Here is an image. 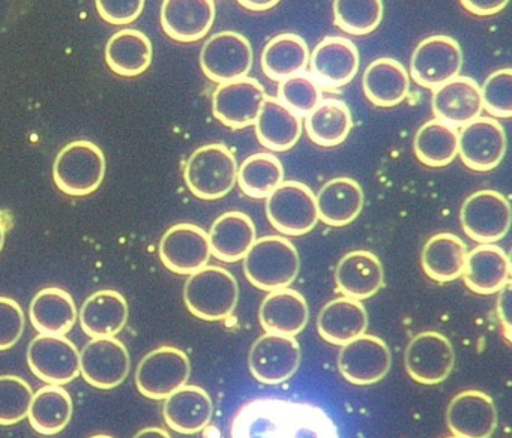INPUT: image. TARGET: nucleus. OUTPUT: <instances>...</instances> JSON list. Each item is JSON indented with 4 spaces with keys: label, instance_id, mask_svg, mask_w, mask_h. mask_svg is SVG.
Here are the masks:
<instances>
[{
    "label": "nucleus",
    "instance_id": "nucleus-1",
    "mask_svg": "<svg viewBox=\"0 0 512 438\" xmlns=\"http://www.w3.org/2000/svg\"><path fill=\"white\" fill-rule=\"evenodd\" d=\"M230 438H340L323 408L289 399L259 398L236 411Z\"/></svg>",
    "mask_w": 512,
    "mask_h": 438
},
{
    "label": "nucleus",
    "instance_id": "nucleus-2",
    "mask_svg": "<svg viewBox=\"0 0 512 438\" xmlns=\"http://www.w3.org/2000/svg\"><path fill=\"white\" fill-rule=\"evenodd\" d=\"M301 258L298 249L283 236L256 239L244 257L245 276L263 291L281 290L298 278Z\"/></svg>",
    "mask_w": 512,
    "mask_h": 438
},
{
    "label": "nucleus",
    "instance_id": "nucleus-3",
    "mask_svg": "<svg viewBox=\"0 0 512 438\" xmlns=\"http://www.w3.org/2000/svg\"><path fill=\"white\" fill-rule=\"evenodd\" d=\"M184 300L188 311L200 320H224L238 306V281L224 267L205 266L188 276Z\"/></svg>",
    "mask_w": 512,
    "mask_h": 438
},
{
    "label": "nucleus",
    "instance_id": "nucleus-4",
    "mask_svg": "<svg viewBox=\"0 0 512 438\" xmlns=\"http://www.w3.org/2000/svg\"><path fill=\"white\" fill-rule=\"evenodd\" d=\"M238 161L224 144L199 147L185 164L184 179L190 191L200 200H218L235 188Z\"/></svg>",
    "mask_w": 512,
    "mask_h": 438
},
{
    "label": "nucleus",
    "instance_id": "nucleus-5",
    "mask_svg": "<svg viewBox=\"0 0 512 438\" xmlns=\"http://www.w3.org/2000/svg\"><path fill=\"white\" fill-rule=\"evenodd\" d=\"M106 176L103 150L89 140H76L58 153L53 179L64 194L85 197L100 188Z\"/></svg>",
    "mask_w": 512,
    "mask_h": 438
},
{
    "label": "nucleus",
    "instance_id": "nucleus-6",
    "mask_svg": "<svg viewBox=\"0 0 512 438\" xmlns=\"http://www.w3.org/2000/svg\"><path fill=\"white\" fill-rule=\"evenodd\" d=\"M266 215L284 236H304L319 222L316 195L305 183L286 180L266 198Z\"/></svg>",
    "mask_w": 512,
    "mask_h": 438
},
{
    "label": "nucleus",
    "instance_id": "nucleus-7",
    "mask_svg": "<svg viewBox=\"0 0 512 438\" xmlns=\"http://www.w3.org/2000/svg\"><path fill=\"white\" fill-rule=\"evenodd\" d=\"M191 362L184 351L170 345L157 348L140 360L136 386L146 398L164 401L187 384Z\"/></svg>",
    "mask_w": 512,
    "mask_h": 438
},
{
    "label": "nucleus",
    "instance_id": "nucleus-8",
    "mask_svg": "<svg viewBox=\"0 0 512 438\" xmlns=\"http://www.w3.org/2000/svg\"><path fill=\"white\" fill-rule=\"evenodd\" d=\"M461 225L464 233L481 243L497 242L503 239L511 227V204L508 198L493 189L473 192L461 207Z\"/></svg>",
    "mask_w": 512,
    "mask_h": 438
},
{
    "label": "nucleus",
    "instance_id": "nucleus-9",
    "mask_svg": "<svg viewBox=\"0 0 512 438\" xmlns=\"http://www.w3.org/2000/svg\"><path fill=\"white\" fill-rule=\"evenodd\" d=\"M253 60L251 42L233 30L215 33L200 51V66L206 77L220 84L248 77Z\"/></svg>",
    "mask_w": 512,
    "mask_h": 438
},
{
    "label": "nucleus",
    "instance_id": "nucleus-10",
    "mask_svg": "<svg viewBox=\"0 0 512 438\" xmlns=\"http://www.w3.org/2000/svg\"><path fill=\"white\" fill-rule=\"evenodd\" d=\"M463 68V51L451 36L434 35L419 42L410 60V74L416 83L437 89L458 77Z\"/></svg>",
    "mask_w": 512,
    "mask_h": 438
},
{
    "label": "nucleus",
    "instance_id": "nucleus-11",
    "mask_svg": "<svg viewBox=\"0 0 512 438\" xmlns=\"http://www.w3.org/2000/svg\"><path fill=\"white\" fill-rule=\"evenodd\" d=\"M28 365L44 383L65 386L80 375L79 348L65 336L38 335L29 344Z\"/></svg>",
    "mask_w": 512,
    "mask_h": 438
},
{
    "label": "nucleus",
    "instance_id": "nucleus-12",
    "mask_svg": "<svg viewBox=\"0 0 512 438\" xmlns=\"http://www.w3.org/2000/svg\"><path fill=\"white\" fill-rule=\"evenodd\" d=\"M301 365V347L293 336L265 333L256 339L248 356L251 374L263 384L290 380Z\"/></svg>",
    "mask_w": 512,
    "mask_h": 438
},
{
    "label": "nucleus",
    "instance_id": "nucleus-13",
    "mask_svg": "<svg viewBox=\"0 0 512 438\" xmlns=\"http://www.w3.org/2000/svg\"><path fill=\"white\" fill-rule=\"evenodd\" d=\"M131 357L127 345L116 338H98L80 353V374L91 386L110 390L127 380Z\"/></svg>",
    "mask_w": 512,
    "mask_h": 438
},
{
    "label": "nucleus",
    "instance_id": "nucleus-14",
    "mask_svg": "<svg viewBox=\"0 0 512 438\" xmlns=\"http://www.w3.org/2000/svg\"><path fill=\"white\" fill-rule=\"evenodd\" d=\"M404 362L416 383L433 386L445 381L454 369V347L442 333L422 332L407 345Z\"/></svg>",
    "mask_w": 512,
    "mask_h": 438
},
{
    "label": "nucleus",
    "instance_id": "nucleus-15",
    "mask_svg": "<svg viewBox=\"0 0 512 438\" xmlns=\"http://www.w3.org/2000/svg\"><path fill=\"white\" fill-rule=\"evenodd\" d=\"M388 345L379 336L361 335L341 347L338 369L349 383L368 386L383 380L391 369Z\"/></svg>",
    "mask_w": 512,
    "mask_h": 438
},
{
    "label": "nucleus",
    "instance_id": "nucleus-16",
    "mask_svg": "<svg viewBox=\"0 0 512 438\" xmlns=\"http://www.w3.org/2000/svg\"><path fill=\"white\" fill-rule=\"evenodd\" d=\"M505 152V129L496 119L478 117L458 132V155L470 170H493L502 162Z\"/></svg>",
    "mask_w": 512,
    "mask_h": 438
},
{
    "label": "nucleus",
    "instance_id": "nucleus-17",
    "mask_svg": "<svg viewBox=\"0 0 512 438\" xmlns=\"http://www.w3.org/2000/svg\"><path fill=\"white\" fill-rule=\"evenodd\" d=\"M266 92L256 78L227 81L212 96L214 116L229 128L242 129L256 123Z\"/></svg>",
    "mask_w": 512,
    "mask_h": 438
},
{
    "label": "nucleus",
    "instance_id": "nucleus-18",
    "mask_svg": "<svg viewBox=\"0 0 512 438\" xmlns=\"http://www.w3.org/2000/svg\"><path fill=\"white\" fill-rule=\"evenodd\" d=\"M209 237L194 224H176L161 237L160 258L170 272L191 275L208 266L211 258Z\"/></svg>",
    "mask_w": 512,
    "mask_h": 438
},
{
    "label": "nucleus",
    "instance_id": "nucleus-19",
    "mask_svg": "<svg viewBox=\"0 0 512 438\" xmlns=\"http://www.w3.org/2000/svg\"><path fill=\"white\" fill-rule=\"evenodd\" d=\"M446 423L455 438H490L497 426V408L481 390H464L449 402Z\"/></svg>",
    "mask_w": 512,
    "mask_h": 438
},
{
    "label": "nucleus",
    "instance_id": "nucleus-20",
    "mask_svg": "<svg viewBox=\"0 0 512 438\" xmlns=\"http://www.w3.org/2000/svg\"><path fill=\"white\" fill-rule=\"evenodd\" d=\"M358 47L350 39L328 36L310 53V68L317 81L328 87L346 86L358 74Z\"/></svg>",
    "mask_w": 512,
    "mask_h": 438
},
{
    "label": "nucleus",
    "instance_id": "nucleus-21",
    "mask_svg": "<svg viewBox=\"0 0 512 438\" xmlns=\"http://www.w3.org/2000/svg\"><path fill=\"white\" fill-rule=\"evenodd\" d=\"M215 14L212 0H166L161 6V26L175 41L196 42L212 29Z\"/></svg>",
    "mask_w": 512,
    "mask_h": 438
},
{
    "label": "nucleus",
    "instance_id": "nucleus-22",
    "mask_svg": "<svg viewBox=\"0 0 512 438\" xmlns=\"http://www.w3.org/2000/svg\"><path fill=\"white\" fill-rule=\"evenodd\" d=\"M431 107L436 119L452 126L467 125L481 116V87L472 78L458 75L434 89Z\"/></svg>",
    "mask_w": 512,
    "mask_h": 438
},
{
    "label": "nucleus",
    "instance_id": "nucleus-23",
    "mask_svg": "<svg viewBox=\"0 0 512 438\" xmlns=\"http://www.w3.org/2000/svg\"><path fill=\"white\" fill-rule=\"evenodd\" d=\"M338 290L349 299H370L385 282L382 261L370 251H352L341 258L335 269Z\"/></svg>",
    "mask_w": 512,
    "mask_h": 438
},
{
    "label": "nucleus",
    "instance_id": "nucleus-24",
    "mask_svg": "<svg viewBox=\"0 0 512 438\" xmlns=\"http://www.w3.org/2000/svg\"><path fill=\"white\" fill-rule=\"evenodd\" d=\"M164 401V420L179 434L193 435L203 431L214 416V402L203 387L185 384Z\"/></svg>",
    "mask_w": 512,
    "mask_h": 438
},
{
    "label": "nucleus",
    "instance_id": "nucleus-25",
    "mask_svg": "<svg viewBox=\"0 0 512 438\" xmlns=\"http://www.w3.org/2000/svg\"><path fill=\"white\" fill-rule=\"evenodd\" d=\"M310 318L307 300L299 291L281 288L271 291L259 309L260 326L266 333L293 336L302 332Z\"/></svg>",
    "mask_w": 512,
    "mask_h": 438
},
{
    "label": "nucleus",
    "instance_id": "nucleus-26",
    "mask_svg": "<svg viewBox=\"0 0 512 438\" xmlns=\"http://www.w3.org/2000/svg\"><path fill=\"white\" fill-rule=\"evenodd\" d=\"M463 276L467 287L475 293H499L511 278V261L500 246L479 245L467 252Z\"/></svg>",
    "mask_w": 512,
    "mask_h": 438
},
{
    "label": "nucleus",
    "instance_id": "nucleus-27",
    "mask_svg": "<svg viewBox=\"0 0 512 438\" xmlns=\"http://www.w3.org/2000/svg\"><path fill=\"white\" fill-rule=\"evenodd\" d=\"M79 320L92 339L115 338L128 321L127 299L119 291H97L83 302Z\"/></svg>",
    "mask_w": 512,
    "mask_h": 438
},
{
    "label": "nucleus",
    "instance_id": "nucleus-28",
    "mask_svg": "<svg viewBox=\"0 0 512 438\" xmlns=\"http://www.w3.org/2000/svg\"><path fill=\"white\" fill-rule=\"evenodd\" d=\"M256 236V225L247 213L238 210L223 213L208 233L211 254L226 263L244 260Z\"/></svg>",
    "mask_w": 512,
    "mask_h": 438
},
{
    "label": "nucleus",
    "instance_id": "nucleus-29",
    "mask_svg": "<svg viewBox=\"0 0 512 438\" xmlns=\"http://www.w3.org/2000/svg\"><path fill=\"white\" fill-rule=\"evenodd\" d=\"M317 216L329 227H344L358 218L364 207V191L352 177H335L316 195Z\"/></svg>",
    "mask_w": 512,
    "mask_h": 438
},
{
    "label": "nucleus",
    "instance_id": "nucleus-30",
    "mask_svg": "<svg viewBox=\"0 0 512 438\" xmlns=\"http://www.w3.org/2000/svg\"><path fill=\"white\" fill-rule=\"evenodd\" d=\"M368 314L359 300L338 297L323 306L317 317L319 335L329 344L341 345L365 335Z\"/></svg>",
    "mask_w": 512,
    "mask_h": 438
},
{
    "label": "nucleus",
    "instance_id": "nucleus-31",
    "mask_svg": "<svg viewBox=\"0 0 512 438\" xmlns=\"http://www.w3.org/2000/svg\"><path fill=\"white\" fill-rule=\"evenodd\" d=\"M77 317L73 296L58 287L38 291L29 306V318L40 335L65 336L73 329Z\"/></svg>",
    "mask_w": 512,
    "mask_h": 438
},
{
    "label": "nucleus",
    "instance_id": "nucleus-32",
    "mask_svg": "<svg viewBox=\"0 0 512 438\" xmlns=\"http://www.w3.org/2000/svg\"><path fill=\"white\" fill-rule=\"evenodd\" d=\"M256 134L260 144L272 152L292 149L302 135V120L277 98L266 95L257 116Z\"/></svg>",
    "mask_w": 512,
    "mask_h": 438
},
{
    "label": "nucleus",
    "instance_id": "nucleus-33",
    "mask_svg": "<svg viewBox=\"0 0 512 438\" xmlns=\"http://www.w3.org/2000/svg\"><path fill=\"white\" fill-rule=\"evenodd\" d=\"M365 96L377 107H394L409 96L410 78L406 68L392 57H380L365 69Z\"/></svg>",
    "mask_w": 512,
    "mask_h": 438
},
{
    "label": "nucleus",
    "instance_id": "nucleus-34",
    "mask_svg": "<svg viewBox=\"0 0 512 438\" xmlns=\"http://www.w3.org/2000/svg\"><path fill=\"white\" fill-rule=\"evenodd\" d=\"M151 39L136 29H122L107 42L106 62L113 72L122 77H136L151 66Z\"/></svg>",
    "mask_w": 512,
    "mask_h": 438
},
{
    "label": "nucleus",
    "instance_id": "nucleus-35",
    "mask_svg": "<svg viewBox=\"0 0 512 438\" xmlns=\"http://www.w3.org/2000/svg\"><path fill=\"white\" fill-rule=\"evenodd\" d=\"M467 246L452 233L434 234L422 249V267L433 281L451 282L460 278L466 266Z\"/></svg>",
    "mask_w": 512,
    "mask_h": 438
},
{
    "label": "nucleus",
    "instance_id": "nucleus-36",
    "mask_svg": "<svg viewBox=\"0 0 512 438\" xmlns=\"http://www.w3.org/2000/svg\"><path fill=\"white\" fill-rule=\"evenodd\" d=\"M310 62V50L304 38L296 33H281L265 45L260 65L266 77L283 81L302 74Z\"/></svg>",
    "mask_w": 512,
    "mask_h": 438
},
{
    "label": "nucleus",
    "instance_id": "nucleus-37",
    "mask_svg": "<svg viewBox=\"0 0 512 438\" xmlns=\"http://www.w3.org/2000/svg\"><path fill=\"white\" fill-rule=\"evenodd\" d=\"M74 413L73 398L62 386L41 387L32 396L28 419L41 435H56L67 428Z\"/></svg>",
    "mask_w": 512,
    "mask_h": 438
},
{
    "label": "nucleus",
    "instance_id": "nucleus-38",
    "mask_svg": "<svg viewBox=\"0 0 512 438\" xmlns=\"http://www.w3.org/2000/svg\"><path fill=\"white\" fill-rule=\"evenodd\" d=\"M352 128L350 108L338 99L320 102L305 120L308 137L322 147H334L343 143Z\"/></svg>",
    "mask_w": 512,
    "mask_h": 438
},
{
    "label": "nucleus",
    "instance_id": "nucleus-39",
    "mask_svg": "<svg viewBox=\"0 0 512 438\" xmlns=\"http://www.w3.org/2000/svg\"><path fill=\"white\" fill-rule=\"evenodd\" d=\"M416 158L428 167H445L458 155V131L439 119L418 129L413 141Z\"/></svg>",
    "mask_w": 512,
    "mask_h": 438
},
{
    "label": "nucleus",
    "instance_id": "nucleus-40",
    "mask_svg": "<svg viewBox=\"0 0 512 438\" xmlns=\"http://www.w3.org/2000/svg\"><path fill=\"white\" fill-rule=\"evenodd\" d=\"M239 188L248 197L268 198L284 182V167L272 153H256L248 156L238 168Z\"/></svg>",
    "mask_w": 512,
    "mask_h": 438
},
{
    "label": "nucleus",
    "instance_id": "nucleus-41",
    "mask_svg": "<svg viewBox=\"0 0 512 438\" xmlns=\"http://www.w3.org/2000/svg\"><path fill=\"white\" fill-rule=\"evenodd\" d=\"M383 18L380 0H337L334 2L335 24L350 35H368L379 27Z\"/></svg>",
    "mask_w": 512,
    "mask_h": 438
},
{
    "label": "nucleus",
    "instance_id": "nucleus-42",
    "mask_svg": "<svg viewBox=\"0 0 512 438\" xmlns=\"http://www.w3.org/2000/svg\"><path fill=\"white\" fill-rule=\"evenodd\" d=\"M31 384L17 375H0V425L11 426L28 417L31 408Z\"/></svg>",
    "mask_w": 512,
    "mask_h": 438
},
{
    "label": "nucleus",
    "instance_id": "nucleus-43",
    "mask_svg": "<svg viewBox=\"0 0 512 438\" xmlns=\"http://www.w3.org/2000/svg\"><path fill=\"white\" fill-rule=\"evenodd\" d=\"M277 99L296 116H308L322 102V90L310 75L296 74L280 81Z\"/></svg>",
    "mask_w": 512,
    "mask_h": 438
},
{
    "label": "nucleus",
    "instance_id": "nucleus-44",
    "mask_svg": "<svg viewBox=\"0 0 512 438\" xmlns=\"http://www.w3.org/2000/svg\"><path fill=\"white\" fill-rule=\"evenodd\" d=\"M482 110L491 116H512V69L493 72L481 87Z\"/></svg>",
    "mask_w": 512,
    "mask_h": 438
},
{
    "label": "nucleus",
    "instance_id": "nucleus-45",
    "mask_svg": "<svg viewBox=\"0 0 512 438\" xmlns=\"http://www.w3.org/2000/svg\"><path fill=\"white\" fill-rule=\"evenodd\" d=\"M25 312L19 302L0 296V351L13 348L25 332Z\"/></svg>",
    "mask_w": 512,
    "mask_h": 438
},
{
    "label": "nucleus",
    "instance_id": "nucleus-46",
    "mask_svg": "<svg viewBox=\"0 0 512 438\" xmlns=\"http://www.w3.org/2000/svg\"><path fill=\"white\" fill-rule=\"evenodd\" d=\"M145 8L143 0H98L97 11L110 24H130Z\"/></svg>",
    "mask_w": 512,
    "mask_h": 438
},
{
    "label": "nucleus",
    "instance_id": "nucleus-47",
    "mask_svg": "<svg viewBox=\"0 0 512 438\" xmlns=\"http://www.w3.org/2000/svg\"><path fill=\"white\" fill-rule=\"evenodd\" d=\"M461 5L473 15L488 17L502 11L508 5V0H463Z\"/></svg>",
    "mask_w": 512,
    "mask_h": 438
},
{
    "label": "nucleus",
    "instance_id": "nucleus-48",
    "mask_svg": "<svg viewBox=\"0 0 512 438\" xmlns=\"http://www.w3.org/2000/svg\"><path fill=\"white\" fill-rule=\"evenodd\" d=\"M499 293V302H497L499 308H497V312H499L500 323H502L505 336L509 341L511 339V315H509V308H511V282H508Z\"/></svg>",
    "mask_w": 512,
    "mask_h": 438
},
{
    "label": "nucleus",
    "instance_id": "nucleus-49",
    "mask_svg": "<svg viewBox=\"0 0 512 438\" xmlns=\"http://www.w3.org/2000/svg\"><path fill=\"white\" fill-rule=\"evenodd\" d=\"M239 5L248 11H268L278 5V0H239Z\"/></svg>",
    "mask_w": 512,
    "mask_h": 438
},
{
    "label": "nucleus",
    "instance_id": "nucleus-50",
    "mask_svg": "<svg viewBox=\"0 0 512 438\" xmlns=\"http://www.w3.org/2000/svg\"><path fill=\"white\" fill-rule=\"evenodd\" d=\"M133 438H172V435L166 429L149 426V428H143L142 431L137 432Z\"/></svg>",
    "mask_w": 512,
    "mask_h": 438
},
{
    "label": "nucleus",
    "instance_id": "nucleus-51",
    "mask_svg": "<svg viewBox=\"0 0 512 438\" xmlns=\"http://www.w3.org/2000/svg\"><path fill=\"white\" fill-rule=\"evenodd\" d=\"M5 237H7V224H5L4 219L0 218V251L4 248Z\"/></svg>",
    "mask_w": 512,
    "mask_h": 438
},
{
    "label": "nucleus",
    "instance_id": "nucleus-52",
    "mask_svg": "<svg viewBox=\"0 0 512 438\" xmlns=\"http://www.w3.org/2000/svg\"><path fill=\"white\" fill-rule=\"evenodd\" d=\"M89 438H115V437H110V435H106V434H98V435H94V437H89Z\"/></svg>",
    "mask_w": 512,
    "mask_h": 438
},
{
    "label": "nucleus",
    "instance_id": "nucleus-53",
    "mask_svg": "<svg viewBox=\"0 0 512 438\" xmlns=\"http://www.w3.org/2000/svg\"><path fill=\"white\" fill-rule=\"evenodd\" d=\"M446 438H455V437H446Z\"/></svg>",
    "mask_w": 512,
    "mask_h": 438
}]
</instances>
